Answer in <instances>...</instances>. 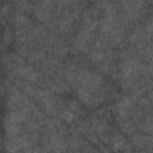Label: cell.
I'll list each match as a JSON object with an SVG mask.
<instances>
[{"label": "cell", "mask_w": 153, "mask_h": 153, "mask_svg": "<svg viewBox=\"0 0 153 153\" xmlns=\"http://www.w3.org/2000/svg\"><path fill=\"white\" fill-rule=\"evenodd\" d=\"M112 145H114V149H117V151L129 149L128 148V143L124 141V139L121 135H116V136L112 137Z\"/></svg>", "instance_id": "obj_2"}, {"label": "cell", "mask_w": 153, "mask_h": 153, "mask_svg": "<svg viewBox=\"0 0 153 153\" xmlns=\"http://www.w3.org/2000/svg\"><path fill=\"white\" fill-rule=\"evenodd\" d=\"M66 78L78 92L79 98L88 105H97L104 100L105 86L100 75L76 66L67 67Z\"/></svg>", "instance_id": "obj_1"}]
</instances>
